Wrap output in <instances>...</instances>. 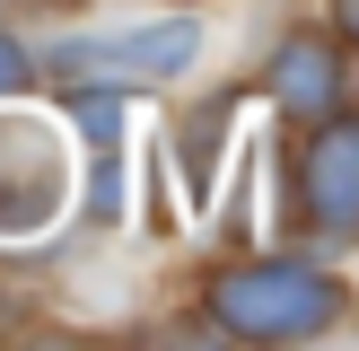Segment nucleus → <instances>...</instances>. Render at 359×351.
I'll return each instance as SVG.
<instances>
[{
	"label": "nucleus",
	"mask_w": 359,
	"mask_h": 351,
	"mask_svg": "<svg viewBox=\"0 0 359 351\" xmlns=\"http://www.w3.org/2000/svg\"><path fill=\"white\" fill-rule=\"evenodd\" d=\"M79 202L70 123L44 105H0V246H35Z\"/></svg>",
	"instance_id": "obj_1"
},
{
	"label": "nucleus",
	"mask_w": 359,
	"mask_h": 351,
	"mask_svg": "<svg viewBox=\"0 0 359 351\" xmlns=\"http://www.w3.org/2000/svg\"><path fill=\"white\" fill-rule=\"evenodd\" d=\"M210 316L245 343H307L342 316V281L316 263H245V272L210 281Z\"/></svg>",
	"instance_id": "obj_2"
},
{
	"label": "nucleus",
	"mask_w": 359,
	"mask_h": 351,
	"mask_svg": "<svg viewBox=\"0 0 359 351\" xmlns=\"http://www.w3.org/2000/svg\"><path fill=\"white\" fill-rule=\"evenodd\" d=\"M62 88H158L175 70L202 62V27L193 18H158V27H105V35H70L44 53Z\"/></svg>",
	"instance_id": "obj_3"
},
{
	"label": "nucleus",
	"mask_w": 359,
	"mask_h": 351,
	"mask_svg": "<svg viewBox=\"0 0 359 351\" xmlns=\"http://www.w3.org/2000/svg\"><path fill=\"white\" fill-rule=\"evenodd\" d=\"M307 202H316V220H325L333 237L359 220V132H351L342 114L316 123V150H307Z\"/></svg>",
	"instance_id": "obj_4"
},
{
	"label": "nucleus",
	"mask_w": 359,
	"mask_h": 351,
	"mask_svg": "<svg viewBox=\"0 0 359 351\" xmlns=\"http://www.w3.org/2000/svg\"><path fill=\"white\" fill-rule=\"evenodd\" d=\"M272 88H280V105H290V114L325 123L333 105H342V62H333V44L290 35V44H280V62H272Z\"/></svg>",
	"instance_id": "obj_5"
},
{
	"label": "nucleus",
	"mask_w": 359,
	"mask_h": 351,
	"mask_svg": "<svg viewBox=\"0 0 359 351\" xmlns=\"http://www.w3.org/2000/svg\"><path fill=\"white\" fill-rule=\"evenodd\" d=\"M219 150H228V97L202 105V123H193V140H184V202L193 211L219 193V185H210V176H219Z\"/></svg>",
	"instance_id": "obj_6"
},
{
	"label": "nucleus",
	"mask_w": 359,
	"mask_h": 351,
	"mask_svg": "<svg viewBox=\"0 0 359 351\" xmlns=\"http://www.w3.org/2000/svg\"><path fill=\"white\" fill-rule=\"evenodd\" d=\"M18 79H27V53H18V44H9V35H0V97H9V88H18Z\"/></svg>",
	"instance_id": "obj_7"
}]
</instances>
